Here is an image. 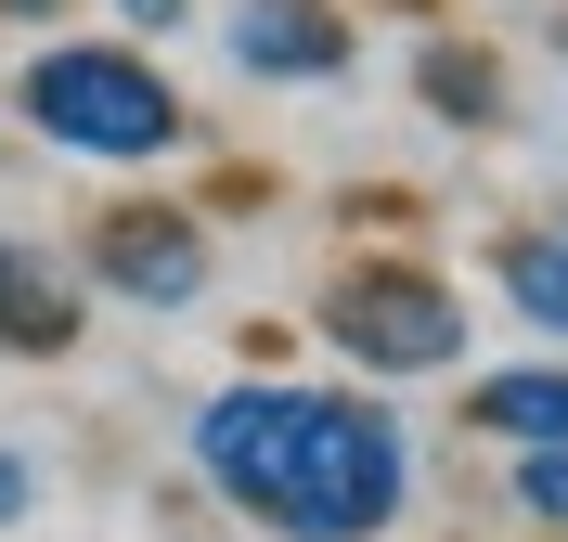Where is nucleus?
<instances>
[{
  "instance_id": "nucleus-8",
  "label": "nucleus",
  "mask_w": 568,
  "mask_h": 542,
  "mask_svg": "<svg viewBox=\"0 0 568 542\" xmlns=\"http://www.w3.org/2000/svg\"><path fill=\"white\" fill-rule=\"evenodd\" d=\"M414 91L453 116V130H491V116H504V65L465 52V39H426V52H414Z\"/></svg>"
},
{
  "instance_id": "nucleus-12",
  "label": "nucleus",
  "mask_w": 568,
  "mask_h": 542,
  "mask_svg": "<svg viewBox=\"0 0 568 542\" xmlns=\"http://www.w3.org/2000/svg\"><path fill=\"white\" fill-rule=\"evenodd\" d=\"M116 13H130V27H155V39H169L181 13H194V0H116Z\"/></svg>"
},
{
  "instance_id": "nucleus-5",
  "label": "nucleus",
  "mask_w": 568,
  "mask_h": 542,
  "mask_svg": "<svg viewBox=\"0 0 568 542\" xmlns=\"http://www.w3.org/2000/svg\"><path fill=\"white\" fill-rule=\"evenodd\" d=\"M220 52L258 78V91H323V78H349V13L336 0H233V27H220Z\"/></svg>"
},
{
  "instance_id": "nucleus-3",
  "label": "nucleus",
  "mask_w": 568,
  "mask_h": 542,
  "mask_svg": "<svg viewBox=\"0 0 568 542\" xmlns=\"http://www.w3.org/2000/svg\"><path fill=\"white\" fill-rule=\"evenodd\" d=\"M323 349H349L362 375H453L465 361V297L426 272V258H362L323 285Z\"/></svg>"
},
{
  "instance_id": "nucleus-11",
  "label": "nucleus",
  "mask_w": 568,
  "mask_h": 542,
  "mask_svg": "<svg viewBox=\"0 0 568 542\" xmlns=\"http://www.w3.org/2000/svg\"><path fill=\"white\" fill-rule=\"evenodd\" d=\"M27 504H39V466H27V452H0V530H27Z\"/></svg>"
},
{
  "instance_id": "nucleus-6",
  "label": "nucleus",
  "mask_w": 568,
  "mask_h": 542,
  "mask_svg": "<svg viewBox=\"0 0 568 542\" xmlns=\"http://www.w3.org/2000/svg\"><path fill=\"white\" fill-rule=\"evenodd\" d=\"M78 324H91V297H78L39 246H13V233H0V349H13V361H65Z\"/></svg>"
},
{
  "instance_id": "nucleus-14",
  "label": "nucleus",
  "mask_w": 568,
  "mask_h": 542,
  "mask_svg": "<svg viewBox=\"0 0 568 542\" xmlns=\"http://www.w3.org/2000/svg\"><path fill=\"white\" fill-rule=\"evenodd\" d=\"M556 65H568V13H556Z\"/></svg>"
},
{
  "instance_id": "nucleus-9",
  "label": "nucleus",
  "mask_w": 568,
  "mask_h": 542,
  "mask_svg": "<svg viewBox=\"0 0 568 542\" xmlns=\"http://www.w3.org/2000/svg\"><path fill=\"white\" fill-rule=\"evenodd\" d=\"M491 285L517 297L542 336H568V233H504V246H491Z\"/></svg>"
},
{
  "instance_id": "nucleus-2",
  "label": "nucleus",
  "mask_w": 568,
  "mask_h": 542,
  "mask_svg": "<svg viewBox=\"0 0 568 542\" xmlns=\"http://www.w3.org/2000/svg\"><path fill=\"white\" fill-rule=\"evenodd\" d=\"M13 104H27L39 143L91 155V168H142V155H181V143H194L181 91L142 65L130 39H52L27 78H13Z\"/></svg>"
},
{
  "instance_id": "nucleus-10",
  "label": "nucleus",
  "mask_w": 568,
  "mask_h": 542,
  "mask_svg": "<svg viewBox=\"0 0 568 542\" xmlns=\"http://www.w3.org/2000/svg\"><path fill=\"white\" fill-rule=\"evenodd\" d=\"M517 517H556L568 530V452H517Z\"/></svg>"
},
{
  "instance_id": "nucleus-1",
  "label": "nucleus",
  "mask_w": 568,
  "mask_h": 542,
  "mask_svg": "<svg viewBox=\"0 0 568 542\" xmlns=\"http://www.w3.org/2000/svg\"><path fill=\"white\" fill-rule=\"evenodd\" d=\"M194 478L233 517H258L272 542H375L414 504V439L388 400L362 388H220L194 413Z\"/></svg>"
},
{
  "instance_id": "nucleus-4",
  "label": "nucleus",
  "mask_w": 568,
  "mask_h": 542,
  "mask_svg": "<svg viewBox=\"0 0 568 542\" xmlns=\"http://www.w3.org/2000/svg\"><path fill=\"white\" fill-rule=\"evenodd\" d=\"M91 285L130 297V310H194V297H207V219L155 207V194L104 207V219H91Z\"/></svg>"
},
{
  "instance_id": "nucleus-13",
  "label": "nucleus",
  "mask_w": 568,
  "mask_h": 542,
  "mask_svg": "<svg viewBox=\"0 0 568 542\" xmlns=\"http://www.w3.org/2000/svg\"><path fill=\"white\" fill-rule=\"evenodd\" d=\"M0 13H13V27H52V13H65V0H0Z\"/></svg>"
},
{
  "instance_id": "nucleus-7",
  "label": "nucleus",
  "mask_w": 568,
  "mask_h": 542,
  "mask_svg": "<svg viewBox=\"0 0 568 542\" xmlns=\"http://www.w3.org/2000/svg\"><path fill=\"white\" fill-rule=\"evenodd\" d=\"M465 427H491L504 452H568V361H504V375H478Z\"/></svg>"
}]
</instances>
